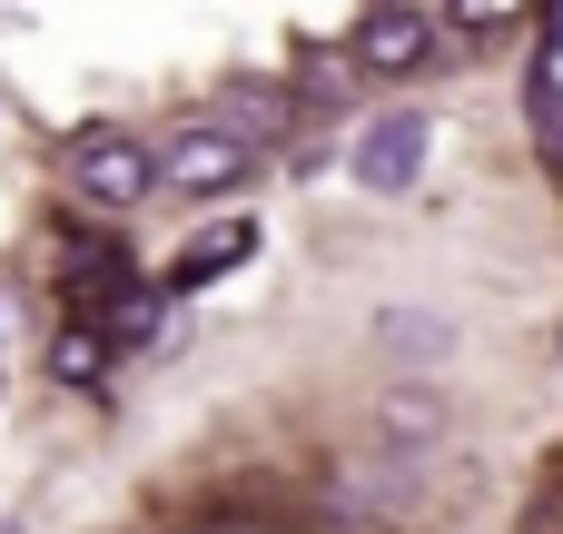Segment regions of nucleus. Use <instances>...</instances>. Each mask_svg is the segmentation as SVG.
Segmentation results:
<instances>
[{"label": "nucleus", "mask_w": 563, "mask_h": 534, "mask_svg": "<svg viewBox=\"0 0 563 534\" xmlns=\"http://www.w3.org/2000/svg\"><path fill=\"white\" fill-rule=\"evenodd\" d=\"M59 178H69V198L99 208V218H129V208L158 198V159H148L129 129H79V139L59 149Z\"/></svg>", "instance_id": "1"}, {"label": "nucleus", "mask_w": 563, "mask_h": 534, "mask_svg": "<svg viewBox=\"0 0 563 534\" xmlns=\"http://www.w3.org/2000/svg\"><path fill=\"white\" fill-rule=\"evenodd\" d=\"M158 159V188H178V198H228V188H247V139L228 129V119H188L168 149H148Z\"/></svg>", "instance_id": "2"}, {"label": "nucleus", "mask_w": 563, "mask_h": 534, "mask_svg": "<svg viewBox=\"0 0 563 534\" xmlns=\"http://www.w3.org/2000/svg\"><path fill=\"white\" fill-rule=\"evenodd\" d=\"M416 168H426V119H416V109H406V119H376V129L356 139V178H366L376 198L416 188Z\"/></svg>", "instance_id": "3"}, {"label": "nucleus", "mask_w": 563, "mask_h": 534, "mask_svg": "<svg viewBox=\"0 0 563 534\" xmlns=\"http://www.w3.org/2000/svg\"><path fill=\"white\" fill-rule=\"evenodd\" d=\"M426 59H435V20H416V10H376L356 30V69H376V79H406Z\"/></svg>", "instance_id": "4"}, {"label": "nucleus", "mask_w": 563, "mask_h": 534, "mask_svg": "<svg viewBox=\"0 0 563 534\" xmlns=\"http://www.w3.org/2000/svg\"><path fill=\"white\" fill-rule=\"evenodd\" d=\"M238 258H257V218H218V228H198L178 258H168V287L188 297V287H218Z\"/></svg>", "instance_id": "5"}, {"label": "nucleus", "mask_w": 563, "mask_h": 534, "mask_svg": "<svg viewBox=\"0 0 563 534\" xmlns=\"http://www.w3.org/2000/svg\"><path fill=\"white\" fill-rule=\"evenodd\" d=\"M445 436V396H386V446H435Z\"/></svg>", "instance_id": "6"}, {"label": "nucleus", "mask_w": 563, "mask_h": 534, "mask_svg": "<svg viewBox=\"0 0 563 534\" xmlns=\"http://www.w3.org/2000/svg\"><path fill=\"white\" fill-rule=\"evenodd\" d=\"M49 367H59L69 386H99V377H109V337H99V327H69V337L49 347Z\"/></svg>", "instance_id": "7"}, {"label": "nucleus", "mask_w": 563, "mask_h": 534, "mask_svg": "<svg viewBox=\"0 0 563 534\" xmlns=\"http://www.w3.org/2000/svg\"><path fill=\"white\" fill-rule=\"evenodd\" d=\"M465 30H505V20H525V0H445Z\"/></svg>", "instance_id": "8"}]
</instances>
